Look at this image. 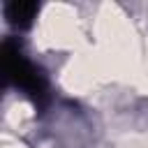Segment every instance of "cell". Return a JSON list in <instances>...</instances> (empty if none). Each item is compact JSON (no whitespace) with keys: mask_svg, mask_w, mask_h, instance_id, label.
<instances>
[{"mask_svg":"<svg viewBox=\"0 0 148 148\" xmlns=\"http://www.w3.org/2000/svg\"><path fill=\"white\" fill-rule=\"evenodd\" d=\"M37 12H39V5L30 0H14L5 7V14L14 28H28L32 18L37 16Z\"/></svg>","mask_w":148,"mask_h":148,"instance_id":"2","label":"cell"},{"mask_svg":"<svg viewBox=\"0 0 148 148\" xmlns=\"http://www.w3.org/2000/svg\"><path fill=\"white\" fill-rule=\"evenodd\" d=\"M5 67H7V76L35 102V104H44L49 97V88H46V79L39 74V69L23 58V53L7 42L5 44Z\"/></svg>","mask_w":148,"mask_h":148,"instance_id":"1","label":"cell"}]
</instances>
